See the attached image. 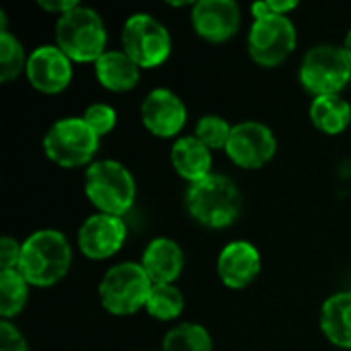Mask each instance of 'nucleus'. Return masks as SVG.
I'll use <instances>...</instances> for the list:
<instances>
[{
    "label": "nucleus",
    "mask_w": 351,
    "mask_h": 351,
    "mask_svg": "<svg viewBox=\"0 0 351 351\" xmlns=\"http://www.w3.org/2000/svg\"><path fill=\"white\" fill-rule=\"evenodd\" d=\"M70 265L72 247L60 230L43 228L23 241L19 271L29 286L49 288L66 278Z\"/></svg>",
    "instance_id": "obj_1"
},
{
    "label": "nucleus",
    "mask_w": 351,
    "mask_h": 351,
    "mask_svg": "<svg viewBox=\"0 0 351 351\" xmlns=\"http://www.w3.org/2000/svg\"><path fill=\"white\" fill-rule=\"evenodd\" d=\"M187 212L208 228H226L234 224L243 210V195L237 183L220 173L191 183L185 195Z\"/></svg>",
    "instance_id": "obj_2"
},
{
    "label": "nucleus",
    "mask_w": 351,
    "mask_h": 351,
    "mask_svg": "<svg viewBox=\"0 0 351 351\" xmlns=\"http://www.w3.org/2000/svg\"><path fill=\"white\" fill-rule=\"evenodd\" d=\"M56 45L72 62H97L107 51V29L101 14L78 4L56 23Z\"/></svg>",
    "instance_id": "obj_3"
},
{
    "label": "nucleus",
    "mask_w": 351,
    "mask_h": 351,
    "mask_svg": "<svg viewBox=\"0 0 351 351\" xmlns=\"http://www.w3.org/2000/svg\"><path fill=\"white\" fill-rule=\"evenodd\" d=\"M84 193L101 214L123 218L136 199V179L117 160H95L84 173Z\"/></svg>",
    "instance_id": "obj_4"
},
{
    "label": "nucleus",
    "mask_w": 351,
    "mask_h": 351,
    "mask_svg": "<svg viewBox=\"0 0 351 351\" xmlns=\"http://www.w3.org/2000/svg\"><path fill=\"white\" fill-rule=\"evenodd\" d=\"M154 282L140 263L123 261L109 267L99 284V300L109 315L130 317L146 308Z\"/></svg>",
    "instance_id": "obj_5"
},
{
    "label": "nucleus",
    "mask_w": 351,
    "mask_h": 351,
    "mask_svg": "<svg viewBox=\"0 0 351 351\" xmlns=\"http://www.w3.org/2000/svg\"><path fill=\"white\" fill-rule=\"evenodd\" d=\"M101 138L88 128L82 117H64L58 119L43 136L45 156L64 169H78L93 165L99 150Z\"/></svg>",
    "instance_id": "obj_6"
},
{
    "label": "nucleus",
    "mask_w": 351,
    "mask_h": 351,
    "mask_svg": "<svg viewBox=\"0 0 351 351\" xmlns=\"http://www.w3.org/2000/svg\"><path fill=\"white\" fill-rule=\"evenodd\" d=\"M298 78L302 86L315 95H339L351 80V60L346 49L333 43H321L311 47L302 62Z\"/></svg>",
    "instance_id": "obj_7"
},
{
    "label": "nucleus",
    "mask_w": 351,
    "mask_h": 351,
    "mask_svg": "<svg viewBox=\"0 0 351 351\" xmlns=\"http://www.w3.org/2000/svg\"><path fill=\"white\" fill-rule=\"evenodd\" d=\"M121 45L140 68H156L165 64L173 49L169 29L148 12H134L125 19Z\"/></svg>",
    "instance_id": "obj_8"
},
{
    "label": "nucleus",
    "mask_w": 351,
    "mask_h": 351,
    "mask_svg": "<svg viewBox=\"0 0 351 351\" xmlns=\"http://www.w3.org/2000/svg\"><path fill=\"white\" fill-rule=\"evenodd\" d=\"M298 33L290 16H263L253 19L249 29V56L263 68H274L286 62L296 49Z\"/></svg>",
    "instance_id": "obj_9"
},
{
    "label": "nucleus",
    "mask_w": 351,
    "mask_h": 351,
    "mask_svg": "<svg viewBox=\"0 0 351 351\" xmlns=\"http://www.w3.org/2000/svg\"><path fill=\"white\" fill-rule=\"evenodd\" d=\"M276 150L278 140L271 128L261 121H241L232 125V134L224 152L239 169L257 171L276 156Z\"/></svg>",
    "instance_id": "obj_10"
},
{
    "label": "nucleus",
    "mask_w": 351,
    "mask_h": 351,
    "mask_svg": "<svg viewBox=\"0 0 351 351\" xmlns=\"http://www.w3.org/2000/svg\"><path fill=\"white\" fill-rule=\"evenodd\" d=\"M142 125L156 138H175L187 121L183 99L169 88L150 90L140 105Z\"/></svg>",
    "instance_id": "obj_11"
},
{
    "label": "nucleus",
    "mask_w": 351,
    "mask_h": 351,
    "mask_svg": "<svg viewBox=\"0 0 351 351\" xmlns=\"http://www.w3.org/2000/svg\"><path fill=\"white\" fill-rule=\"evenodd\" d=\"M128 239V226L123 218L111 214L88 216L78 230V249L88 259L101 261L113 257Z\"/></svg>",
    "instance_id": "obj_12"
},
{
    "label": "nucleus",
    "mask_w": 351,
    "mask_h": 351,
    "mask_svg": "<svg viewBox=\"0 0 351 351\" xmlns=\"http://www.w3.org/2000/svg\"><path fill=\"white\" fill-rule=\"evenodd\" d=\"M241 8L234 0H199L191 4L193 31L212 43L234 37L241 29Z\"/></svg>",
    "instance_id": "obj_13"
},
{
    "label": "nucleus",
    "mask_w": 351,
    "mask_h": 351,
    "mask_svg": "<svg viewBox=\"0 0 351 351\" xmlns=\"http://www.w3.org/2000/svg\"><path fill=\"white\" fill-rule=\"evenodd\" d=\"M25 74L33 88L56 95L62 93L72 80V60L53 43V45H39L27 60Z\"/></svg>",
    "instance_id": "obj_14"
},
{
    "label": "nucleus",
    "mask_w": 351,
    "mask_h": 351,
    "mask_svg": "<svg viewBox=\"0 0 351 351\" xmlns=\"http://www.w3.org/2000/svg\"><path fill=\"white\" fill-rule=\"evenodd\" d=\"M216 269L226 288L243 290L257 280L261 271V255L253 243L232 241L220 251Z\"/></svg>",
    "instance_id": "obj_15"
},
{
    "label": "nucleus",
    "mask_w": 351,
    "mask_h": 351,
    "mask_svg": "<svg viewBox=\"0 0 351 351\" xmlns=\"http://www.w3.org/2000/svg\"><path fill=\"white\" fill-rule=\"evenodd\" d=\"M140 265L154 284H175L183 271L185 255L173 239L158 237L146 245Z\"/></svg>",
    "instance_id": "obj_16"
},
{
    "label": "nucleus",
    "mask_w": 351,
    "mask_h": 351,
    "mask_svg": "<svg viewBox=\"0 0 351 351\" xmlns=\"http://www.w3.org/2000/svg\"><path fill=\"white\" fill-rule=\"evenodd\" d=\"M140 66L123 49H107L95 62V76L101 86L113 93L132 90L140 80Z\"/></svg>",
    "instance_id": "obj_17"
},
{
    "label": "nucleus",
    "mask_w": 351,
    "mask_h": 351,
    "mask_svg": "<svg viewBox=\"0 0 351 351\" xmlns=\"http://www.w3.org/2000/svg\"><path fill=\"white\" fill-rule=\"evenodd\" d=\"M171 162L177 175L189 181V185L212 175V150L195 136H183L173 144Z\"/></svg>",
    "instance_id": "obj_18"
},
{
    "label": "nucleus",
    "mask_w": 351,
    "mask_h": 351,
    "mask_svg": "<svg viewBox=\"0 0 351 351\" xmlns=\"http://www.w3.org/2000/svg\"><path fill=\"white\" fill-rule=\"evenodd\" d=\"M321 329L333 346L351 350V292L333 294L323 302Z\"/></svg>",
    "instance_id": "obj_19"
},
{
    "label": "nucleus",
    "mask_w": 351,
    "mask_h": 351,
    "mask_svg": "<svg viewBox=\"0 0 351 351\" xmlns=\"http://www.w3.org/2000/svg\"><path fill=\"white\" fill-rule=\"evenodd\" d=\"M308 113L313 125L327 136H339L351 123V105L341 95L315 97Z\"/></svg>",
    "instance_id": "obj_20"
},
{
    "label": "nucleus",
    "mask_w": 351,
    "mask_h": 351,
    "mask_svg": "<svg viewBox=\"0 0 351 351\" xmlns=\"http://www.w3.org/2000/svg\"><path fill=\"white\" fill-rule=\"evenodd\" d=\"M29 300V282L19 269L0 271V315L2 321L14 319Z\"/></svg>",
    "instance_id": "obj_21"
},
{
    "label": "nucleus",
    "mask_w": 351,
    "mask_h": 351,
    "mask_svg": "<svg viewBox=\"0 0 351 351\" xmlns=\"http://www.w3.org/2000/svg\"><path fill=\"white\" fill-rule=\"evenodd\" d=\"M214 341L206 327L197 323H181L173 327L165 339L162 351H212Z\"/></svg>",
    "instance_id": "obj_22"
},
{
    "label": "nucleus",
    "mask_w": 351,
    "mask_h": 351,
    "mask_svg": "<svg viewBox=\"0 0 351 351\" xmlns=\"http://www.w3.org/2000/svg\"><path fill=\"white\" fill-rule=\"evenodd\" d=\"M185 308L183 292L175 284H154L146 302V313L158 321H173Z\"/></svg>",
    "instance_id": "obj_23"
},
{
    "label": "nucleus",
    "mask_w": 351,
    "mask_h": 351,
    "mask_svg": "<svg viewBox=\"0 0 351 351\" xmlns=\"http://www.w3.org/2000/svg\"><path fill=\"white\" fill-rule=\"evenodd\" d=\"M23 43L8 31H0V82L14 80L27 68Z\"/></svg>",
    "instance_id": "obj_24"
},
{
    "label": "nucleus",
    "mask_w": 351,
    "mask_h": 351,
    "mask_svg": "<svg viewBox=\"0 0 351 351\" xmlns=\"http://www.w3.org/2000/svg\"><path fill=\"white\" fill-rule=\"evenodd\" d=\"M230 134H232V125L224 117L210 113V115H204V117L197 119L193 136L204 146H208L210 150H226Z\"/></svg>",
    "instance_id": "obj_25"
},
{
    "label": "nucleus",
    "mask_w": 351,
    "mask_h": 351,
    "mask_svg": "<svg viewBox=\"0 0 351 351\" xmlns=\"http://www.w3.org/2000/svg\"><path fill=\"white\" fill-rule=\"evenodd\" d=\"M82 119L88 123V128L99 138H103V136L111 134L113 128L117 125V111L107 103H93V105L86 107Z\"/></svg>",
    "instance_id": "obj_26"
},
{
    "label": "nucleus",
    "mask_w": 351,
    "mask_h": 351,
    "mask_svg": "<svg viewBox=\"0 0 351 351\" xmlns=\"http://www.w3.org/2000/svg\"><path fill=\"white\" fill-rule=\"evenodd\" d=\"M298 6V2H282V0H261L251 6L253 19H263V16H288Z\"/></svg>",
    "instance_id": "obj_27"
},
{
    "label": "nucleus",
    "mask_w": 351,
    "mask_h": 351,
    "mask_svg": "<svg viewBox=\"0 0 351 351\" xmlns=\"http://www.w3.org/2000/svg\"><path fill=\"white\" fill-rule=\"evenodd\" d=\"M21 251H23V243H19L16 239L4 237L0 241V271L19 269Z\"/></svg>",
    "instance_id": "obj_28"
},
{
    "label": "nucleus",
    "mask_w": 351,
    "mask_h": 351,
    "mask_svg": "<svg viewBox=\"0 0 351 351\" xmlns=\"http://www.w3.org/2000/svg\"><path fill=\"white\" fill-rule=\"evenodd\" d=\"M0 351H29L21 331L8 321H0Z\"/></svg>",
    "instance_id": "obj_29"
},
{
    "label": "nucleus",
    "mask_w": 351,
    "mask_h": 351,
    "mask_svg": "<svg viewBox=\"0 0 351 351\" xmlns=\"http://www.w3.org/2000/svg\"><path fill=\"white\" fill-rule=\"evenodd\" d=\"M39 6L47 12H56V14H66L70 10H74L78 6L76 0H39Z\"/></svg>",
    "instance_id": "obj_30"
},
{
    "label": "nucleus",
    "mask_w": 351,
    "mask_h": 351,
    "mask_svg": "<svg viewBox=\"0 0 351 351\" xmlns=\"http://www.w3.org/2000/svg\"><path fill=\"white\" fill-rule=\"evenodd\" d=\"M343 49H346V53H348V58L351 60V29H350V33L346 35V43L341 45Z\"/></svg>",
    "instance_id": "obj_31"
}]
</instances>
